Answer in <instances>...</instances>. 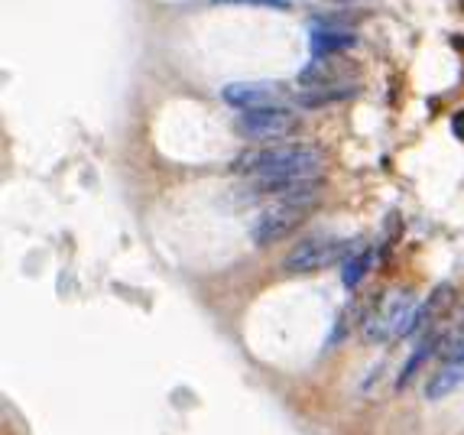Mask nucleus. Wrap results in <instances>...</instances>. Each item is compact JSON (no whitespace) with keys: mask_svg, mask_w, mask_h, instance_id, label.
I'll list each match as a JSON object with an SVG mask.
<instances>
[{"mask_svg":"<svg viewBox=\"0 0 464 435\" xmlns=\"http://www.w3.org/2000/svg\"><path fill=\"white\" fill-rule=\"evenodd\" d=\"M237 172L250 176V188L257 196H295L321 186L325 156L319 146L309 144H270L247 150L234 162Z\"/></svg>","mask_w":464,"mask_h":435,"instance_id":"f257e3e1","label":"nucleus"},{"mask_svg":"<svg viewBox=\"0 0 464 435\" xmlns=\"http://www.w3.org/2000/svg\"><path fill=\"white\" fill-rule=\"evenodd\" d=\"M315 205H319V188L276 198L270 208H263V214L253 224V244L257 248H270L276 240L289 238L295 228H302V222L315 212Z\"/></svg>","mask_w":464,"mask_h":435,"instance_id":"f03ea898","label":"nucleus"},{"mask_svg":"<svg viewBox=\"0 0 464 435\" xmlns=\"http://www.w3.org/2000/svg\"><path fill=\"white\" fill-rule=\"evenodd\" d=\"M351 254H355V240H341L335 234H312V238L299 240L289 250L283 266H286V274L305 276V274H319V270L337 264V260H347Z\"/></svg>","mask_w":464,"mask_h":435,"instance_id":"7ed1b4c3","label":"nucleus"},{"mask_svg":"<svg viewBox=\"0 0 464 435\" xmlns=\"http://www.w3.org/2000/svg\"><path fill=\"white\" fill-rule=\"evenodd\" d=\"M237 134L253 144H276L295 130V114L289 108H257V111H241L234 120Z\"/></svg>","mask_w":464,"mask_h":435,"instance_id":"20e7f679","label":"nucleus"},{"mask_svg":"<svg viewBox=\"0 0 464 435\" xmlns=\"http://www.w3.org/2000/svg\"><path fill=\"white\" fill-rule=\"evenodd\" d=\"M221 98L224 104L237 108V111H257V108H283L289 101V88L283 82H267V78H257V82H231V85L221 88Z\"/></svg>","mask_w":464,"mask_h":435,"instance_id":"39448f33","label":"nucleus"},{"mask_svg":"<svg viewBox=\"0 0 464 435\" xmlns=\"http://www.w3.org/2000/svg\"><path fill=\"white\" fill-rule=\"evenodd\" d=\"M413 309H416L413 292H406V290L390 292V296L383 299V306L377 309V316H371V322L363 325V342L380 344V342H387V338H393V335H399V328H403V322L409 318Z\"/></svg>","mask_w":464,"mask_h":435,"instance_id":"423d86ee","label":"nucleus"},{"mask_svg":"<svg viewBox=\"0 0 464 435\" xmlns=\"http://www.w3.org/2000/svg\"><path fill=\"white\" fill-rule=\"evenodd\" d=\"M331 59H335V56H325V59H315L312 56V62L295 78L299 88H302V91H315V88H351V85H341V82H345V78H341L345 69Z\"/></svg>","mask_w":464,"mask_h":435,"instance_id":"0eeeda50","label":"nucleus"},{"mask_svg":"<svg viewBox=\"0 0 464 435\" xmlns=\"http://www.w3.org/2000/svg\"><path fill=\"white\" fill-rule=\"evenodd\" d=\"M458 387H464V354L442 361V367L425 384V400H445L448 393H455Z\"/></svg>","mask_w":464,"mask_h":435,"instance_id":"6e6552de","label":"nucleus"},{"mask_svg":"<svg viewBox=\"0 0 464 435\" xmlns=\"http://www.w3.org/2000/svg\"><path fill=\"white\" fill-rule=\"evenodd\" d=\"M448 302H451V290H448V286H439V290H435V296H432L429 302H422V306H416L413 312H409V318L403 322V328H399L397 338H413L416 332H422V328H425L432 318L439 316Z\"/></svg>","mask_w":464,"mask_h":435,"instance_id":"1a4fd4ad","label":"nucleus"},{"mask_svg":"<svg viewBox=\"0 0 464 435\" xmlns=\"http://www.w3.org/2000/svg\"><path fill=\"white\" fill-rule=\"evenodd\" d=\"M442 344H445V335L442 332H425L422 335V342L416 344V351L409 354V361L403 364V370H399V377H397V390H406V387L413 384V377L419 374V367L425 364V361L432 358V351H439Z\"/></svg>","mask_w":464,"mask_h":435,"instance_id":"9d476101","label":"nucleus"},{"mask_svg":"<svg viewBox=\"0 0 464 435\" xmlns=\"http://www.w3.org/2000/svg\"><path fill=\"white\" fill-rule=\"evenodd\" d=\"M357 46L355 33H337L335 26H315L312 30V56L315 59H325V56H337V52H347Z\"/></svg>","mask_w":464,"mask_h":435,"instance_id":"9b49d317","label":"nucleus"},{"mask_svg":"<svg viewBox=\"0 0 464 435\" xmlns=\"http://www.w3.org/2000/svg\"><path fill=\"white\" fill-rule=\"evenodd\" d=\"M347 98H355V85H351V88H315V91H299L295 104L312 111V108H325V104L347 101Z\"/></svg>","mask_w":464,"mask_h":435,"instance_id":"f8f14e48","label":"nucleus"},{"mask_svg":"<svg viewBox=\"0 0 464 435\" xmlns=\"http://www.w3.org/2000/svg\"><path fill=\"white\" fill-rule=\"evenodd\" d=\"M371 266H373V250H361V254H351V257H347V260H345V270H341V280H345L347 290H357Z\"/></svg>","mask_w":464,"mask_h":435,"instance_id":"ddd939ff","label":"nucleus"},{"mask_svg":"<svg viewBox=\"0 0 464 435\" xmlns=\"http://www.w3.org/2000/svg\"><path fill=\"white\" fill-rule=\"evenodd\" d=\"M211 4H231V7H267V10H289V0H211Z\"/></svg>","mask_w":464,"mask_h":435,"instance_id":"4468645a","label":"nucleus"},{"mask_svg":"<svg viewBox=\"0 0 464 435\" xmlns=\"http://www.w3.org/2000/svg\"><path fill=\"white\" fill-rule=\"evenodd\" d=\"M458 354H464V322L458 325L455 332H451V338H445V344H442V361L458 358Z\"/></svg>","mask_w":464,"mask_h":435,"instance_id":"2eb2a0df","label":"nucleus"},{"mask_svg":"<svg viewBox=\"0 0 464 435\" xmlns=\"http://www.w3.org/2000/svg\"><path fill=\"white\" fill-rule=\"evenodd\" d=\"M451 127H455V137L464 140V111H458L455 117H451Z\"/></svg>","mask_w":464,"mask_h":435,"instance_id":"dca6fc26","label":"nucleus"},{"mask_svg":"<svg viewBox=\"0 0 464 435\" xmlns=\"http://www.w3.org/2000/svg\"><path fill=\"white\" fill-rule=\"evenodd\" d=\"M328 4H355V0H328Z\"/></svg>","mask_w":464,"mask_h":435,"instance_id":"f3484780","label":"nucleus"}]
</instances>
